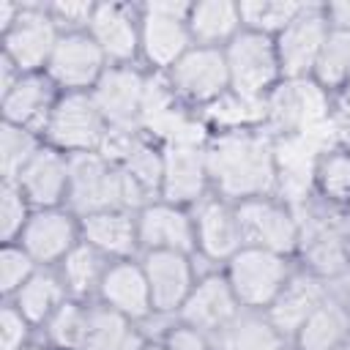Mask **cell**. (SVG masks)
<instances>
[{
	"mask_svg": "<svg viewBox=\"0 0 350 350\" xmlns=\"http://www.w3.org/2000/svg\"><path fill=\"white\" fill-rule=\"evenodd\" d=\"M211 191L230 202L276 194L273 137L265 129L211 134L208 145Z\"/></svg>",
	"mask_w": 350,
	"mask_h": 350,
	"instance_id": "cell-1",
	"label": "cell"
},
{
	"mask_svg": "<svg viewBox=\"0 0 350 350\" xmlns=\"http://www.w3.org/2000/svg\"><path fill=\"white\" fill-rule=\"evenodd\" d=\"M298 216V249L301 268L323 276L325 282L350 268V208L325 202L312 191L306 202L295 208Z\"/></svg>",
	"mask_w": 350,
	"mask_h": 350,
	"instance_id": "cell-2",
	"label": "cell"
},
{
	"mask_svg": "<svg viewBox=\"0 0 350 350\" xmlns=\"http://www.w3.org/2000/svg\"><path fill=\"white\" fill-rule=\"evenodd\" d=\"M150 200L145 191L131 180V175L104 159L101 153H77L68 156V208L77 216L126 208L139 211Z\"/></svg>",
	"mask_w": 350,
	"mask_h": 350,
	"instance_id": "cell-3",
	"label": "cell"
},
{
	"mask_svg": "<svg viewBox=\"0 0 350 350\" xmlns=\"http://www.w3.org/2000/svg\"><path fill=\"white\" fill-rule=\"evenodd\" d=\"M295 268H298V260L290 254H279V252H268L257 246H241L224 262L221 271L241 309L265 312L276 301V295L284 290Z\"/></svg>",
	"mask_w": 350,
	"mask_h": 350,
	"instance_id": "cell-4",
	"label": "cell"
},
{
	"mask_svg": "<svg viewBox=\"0 0 350 350\" xmlns=\"http://www.w3.org/2000/svg\"><path fill=\"white\" fill-rule=\"evenodd\" d=\"M139 8H142L139 66L145 71L164 74L194 46L189 25H186L191 14V3L150 0V3H139Z\"/></svg>",
	"mask_w": 350,
	"mask_h": 350,
	"instance_id": "cell-5",
	"label": "cell"
},
{
	"mask_svg": "<svg viewBox=\"0 0 350 350\" xmlns=\"http://www.w3.org/2000/svg\"><path fill=\"white\" fill-rule=\"evenodd\" d=\"M265 131L271 137H293L323 129L334 118V96L325 93L312 77L282 79L265 98Z\"/></svg>",
	"mask_w": 350,
	"mask_h": 350,
	"instance_id": "cell-6",
	"label": "cell"
},
{
	"mask_svg": "<svg viewBox=\"0 0 350 350\" xmlns=\"http://www.w3.org/2000/svg\"><path fill=\"white\" fill-rule=\"evenodd\" d=\"M227 71L230 90L246 98H268V93L282 82V66L276 41L271 36L241 30L227 46Z\"/></svg>",
	"mask_w": 350,
	"mask_h": 350,
	"instance_id": "cell-7",
	"label": "cell"
},
{
	"mask_svg": "<svg viewBox=\"0 0 350 350\" xmlns=\"http://www.w3.org/2000/svg\"><path fill=\"white\" fill-rule=\"evenodd\" d=\"M107 120L90 93H60L44 142L66 156L98 153L107 137Z\"/></svg>",
	"mask_w": 350,
	"mask_h": 350,
	"instance_id": "cell-8",
	"label": "cell"
},
{
	"mask_svg": "<svg viewBox=\"0 0 350 350\" xmlns=\"http://www.w3.org/2000/svg\"><path fill=\"white\" fill-rule=\"evenodd\" d=\"M235 211H238L243 246H257L295 257L301 230L293 205H287L276 194H265L235 202Z\"/></svg>",
	"mask_w": 350,
	"mask_h": 350,
	"instance_id": "cell-9",
	"label": "cell"
},
{
	"mask_svg": "<svg viewBox=\"0 0 350 350\" xmlns=\"http://www.w3.org/2000/svg\"><path fill=\"white\" fill-rule=\"evenodd\" d=\"M180 104L202 109L230 90V71L224 49L191 46L170 71H164Z\"/></svg>",
	"mask_w": 350,
	"mask_h": 350,
	"instance_id": "cell-10",
	"label": "cell"
},
{
	"mask_svg": "<svg viewBox=\"0 0 350 350\" xmlns=\"http://www.w3.org/2000/svg\"><path fill=\"white\" fill-rule=\"evenodd\" d=\"M328 33L331 25L325 16V3H304L287 27L273 38L282 79H309Z\"/></svg>",
	"mask_w": 350,
	"mask_h": 350,
	"instance_id": "cell-11",
	"label": "cell"
},
{
	"mask_svg": "<svg viewBox=\"0 0 350 350\" xmlns=\"http://www.w3.org/2000/svg\"><path fill=\"white\" fill-rule=\"evenodd\" d=\"M60 27L46 11V3H22L19 19L5 30L3 38V55L14 60V66L22 74H38L46 71V63L60 41Z\"/></svg>",
	"mask_w": 350,
	"mask_h": 350,
	"instance_id": "cell-12",
	"label": "cell"
},
{
	"mask_svg": "<svg viewBox=\"0 0 350 350\" xmlns=\"http://www.w3.org/2000/svg\"><path fill=\"white\" fill-rule=\"evenodd\" d=\"M107 68L109 60L104 57L93 36L85 30L60 36L44 74L57 85L60 93H90Z\"/></svg>",
	"mask_w": 350,
	"mask_h": 350,
	"instance_id": "cell-13",
	"label": "cell"
},
{
	"mask_svg": "<svg viewBox=\"0 0 350 350\" xmlns=\"http://www.w3.org/2000/svg\"><path fill=\"white\" fill-rule=\"evenodd\" d=\"M79 241H82L79 216L68 205H63V208H38V211H33V216L25 224L16 243L41 268H57L60 260Z\"/></svg>",
	"mask_w": 350,
	"mask_h": 350,
	"instance_id": "cell-14",
	"label": "cell"
},
{
	"mask_svg": "<svg viewBox=\"0 0 350 350\" xmlns=\"http://www.w3.org/2000/svg\"><path fill=\"white\" fill-rule=\"evenodd\" d=\"M241 312L243 309H241L224 271L216 268V271H208L197 279V284L191 287L189 298L183 301V306L178 312V323H183V325L205 334L208 339H213Z\"/></svg>",
	"mask_w": 350,
	"mask_h": 350,
	"instance_id": "cell-15",
	"label": "cell"
},
{
	"mask_svg": "<svg viewBox=\"0 0 350 350\" xmlns=\"http://www.w3.org/2000/svg\"><path fill=\"white\" fill-rule=\"evenodd\" d=\"M189 211L194 216V232H197V252L194 254L224 268V262L243 246L235 202L219 197L216 191H208Z\"/></svg>",
	"mask_w": 350,
	"mask_h": 350,
	"instance_id": "cell-16",
	"label": "cell"
},
{
	"mask_svg": "<svg viewBox=\"0 0 350 350\" xmlns=\"http://www.w3.org/2000/svg\"><path fill=\"white\" fill-rule=\"evenodd\" d=\"M148 71L142 66H109L90 90L109 129L139 131Z\"/></svg>",
	"mask_w": 350,
	"mask_h": 350,
	"instance_id": "cell-17",
	"label": "cell"
},
{
	"mask_svg": "<svg viewBox=\"0 0 350 350\" xmlns=\"http://www.w3.org/2000/svg\"><path fill=\"white\" fill-rule=\"evenodd\" d=\"M137 235H139V254L142 252H197V232L194 216L189 208L150 200L137 211Z\"/></svg>",
	"mask_w": 350,
	"mask_h": 350,
	"instance_id": "cell-18",
	"label": "cell"
},
{
	"mask_svg": "<svg viewBox=\"0 0 350 350\" xmlns=\"http://www.w3.org/2000/svg\"><path fill=\"white\" fill-rule=\"evenodd\" d=\"M139 3H96L88 33L109 66H139Z\"/></svg>",
	"mask_w": 350,
	"mask_h": 350,
	"instance_id": "cell-19",
	"label": "cell"
},
{
	"mask_svg": "<svg viewBox=\"0 0 350 350\" xmlns=\"http://www.w3.org/2000/svg\"><path fill=\"white\" fill-rule=\"evenodd\" d=\"M139 262H142L148 284H150V298H153L156 314L178 317L183 301L189 298L191 287L200 279L197 265H194V254H183V252H142Z\"/></svg>",
	"mask_w": 350,
	"mask_h": 350,
	"instance_id": "cell-20",
	"label": "cell"
},
{
	"mask_svg": "<svg viewBox=\"0 0 350 350\" xmlns=\"http://www.w3.org/2000/svg\"><path fill=\"white\" fill-rule=\"evenodd\" d=\"M96 301L137 325H142L148 317H153L156 309H153V298H150V284H148L139 257L112 260L101 279Z\"/></svg>",
	"mask_w": 350,
	"mask_h": 350,
	"instance_id": "cell-21",
	"label": "cell"
},
{
	"mask_svg": "<svg viewBox=\"0 0 350 350\" xmlns=\"http://www.w3.org/2000/svg\"><path fill=\"white\" fill-rule=\"evenodd\" d=\"M205 145H164L161 200L191 208L211 191Z\"/></svg>",
	"mask_w": 350,
	"mask_h": 350,
	"instance_id": "cell-22",
	"label": "cell"
},
{
	"mask_svg": "<svg viewBox=\"0 0 350 350\" xmlns=\"http://www.w3.org/2000/svg\"><path fill=\"white\" fill-rule=\"evenodd\" d=\"M57 98H60V90L44 71L22 74V79L5 96H0L3 123H14L44 137Z\"/></svg>",
	"mask_w": 350,
	"mask_h": 350,
	"instance_id": "cell-23",
	"label": "cell"
},
{
	"mask_svg": "<svg viewBox=\"0 0 350 350\" xmlns=\"http://www.w3.org/2000/svg\"><path fill=\"white\" fill-rule=\"evenodd\" d=\"M328 298V282L306 268H295V273L290 276V282L284 284V290L276 295V301L262 312L271 325L290 342L295 336V331L306 323V317Z\"/></svg>",
	"mask_w": 350,
	"mask_h": 350,
	"instance_id": "cell-24",
	"label": "cell"
},
{
	"mask_svg": "<svg viewBox=\"0 0 350 350\" xmlns=\"http://www.w3.org/2000/svg\"><path fill=\"white\" fill-rule=\"evenodd\" d=\"M14 183L22 189L33 211L63 208L68 202V156L44 142Z\"/></svg>",
	"mask_w": 350,
	"mask_h": 350,
	"instance_id": "cell-25",
	"label": "cell"
},
{
	"mask_svg": "<svg viewBox=\"0 0 350 350\" xmlns=\"http://www.w3.org/2000/svg\"><path fill=\"white\" fill-rule=\"evenodd\" d=\"M82 241L98 249L109 260H131L139 257V235H137V211L112 208L79 216Z\"/></svg>",
	"mask_w": 350,
	"mask_h": 350,
	"instance_id": "cell-26",
	"label": "cell"
},
{
	"mask_svg": "<svg viewBox=\"0 0 350 350\" xmlns=\"http://www.w3.org/2000/svg\"><path fill=\"white\" fill-rule=\"evenodd\" d=\"M186 25H189L194 46H211V49H224L243 30L241 8L232 0L191 3V14Z\"/></svg>",
	"mask_w": 350,
	"mask_h": 350,
	"instance_id": "cell-27",
	"label": "cell"
},
{
	"mask_svg": "<svg viewBox=\"0 0 350 350\" xmlns=\"http://www.w3.org/2000/svg\"><path fill=\"white\" fill-rule=\"evenodd\" d=\"M350 342V317L342 304L328 298L306 317V323L290 339V350H342Z\"/></svg>",
	"mask_w": 350,
	"mask_h": 350,
	"instance_id": "cell-28",
	"label": "cell"
},
{
	"mask_svg": "<svg viewBox=\"0 0 350 350\" xmlns=\"http://www.w3.org/2000/svg\"><path fill=\"white\" fill-rule=\"evenodd\" d=\"M66 298H71V295H68V290H66V284H63L57 268H38V271L19 287V293H16L14 298H8V301H11V304L36 325V331H38V328L57 312V306H60Z\"/></svg>",
	"mask_w": 350,
	"mask_h": 350,
	"instance_id": "cell-29",
	"label": "cell"
},
{
	"mask_svg": "<svg viewBox=\"0 0 350 350\" xmlns=\"http://www.w3.org/2000/svg\"><path fill=\"white\" fill-rule=\"evenodd\" d=\"M200 118L205 120L211 134H224V131H249V129H265V98H246L232 90L219 96L213 104L197 109Z\"/></svg>",
	"mask_w": 350,
	"mask_h": 350,
	"instance_id": "cell-30",
	"label": "cell"
},
{
	"mask_svg": "<svg viewBox=\"0 0 350 350\" xmlns=\"http://www.w3.org/2000/svg\"><path fill=\"white\" fill-rule=\"evenodd\" d=\"M213 350H290V342L271 325L262 312L243 309L224 331L211 339Z\"/></svg>",
	"mask_w": 350,
	"mask_h": 350,
	"instance_id": "cell-31",
	"label": "cell"
},
{
	"mask_svg": "<svg viewBox=\"0 0 350 350\" xmlns=\"http://www.w3.org/2000/svg\"><path fill=\"white\" fill-rule=\"evenodd\" d=\"M109 257H104L98 249H93L90 243L79 241L57 265V273L68 290L71 298H79V301H96L98 295V287H101V279L109 268Z\"/></svg>",
	"mask_w": 350,
	"mask_h": 350,
	"instance_id": "cell-32",
	"label": "cell"
},
{
	"mask_svg": "<svg viewBox=\"0 0 350 350\" xmlns=\"http://www.w3.org/2000/svg\"><path fill=\"white\" fill-rule=\"evenodd\" d=\"M145 342L148 339L137 323L126 320L98 301L90 304V328L82 350H139Z\"/></svg>",
	"mask_w": 350,
	"mask_h": 350,
	"instance_id": "cell-33",
	"label": "cell"
},
{
	"mask_svg": "<svg viewBox=\"0 0 350 350\" xmlns=\"http://www.w3.org/2000/svg\"><path fill=\"white\" fill-rule=\"evenodd\" d=\"M90 304L93 301L66 298L57 312L38 328V339L52 345L55 350H82L90 328Z\"/></svg>",
	"mask_w": 350,
	"mask_h": 350,
	"instance_id": "cell-34",
	"label": "cell"
},
{
	"mask_svg": "<svg viewBox=\"0 0 350 350\" xmlns=\"http://www.w3.org/2000/svg\"><path fill=\"white\" fill-rule=\"evenodd\" d=\"M118 164L131 175V180L145 191L148 200H159L161 175H164V145L161 142H156L139 131Z\"/></svg>",
	"mask_w": 350,
	"mask_h": 350,
	"instance_id": "cell-35",
	"label": "cell"
},
{
	"mask_svg": "<svg viewBox=\"0 0 350 350\" xmlns=\"http://www.w3.org/2000/svg\"><path fill=\"white\" fill-rule=\"evenodd\" d=\"M314 194L331 205L350 208V145H331L314 164Z\"/></svg>",
	"mask_w": 350,
	"mask_h": 350,
	"instance_id": "cell-36",
	"label": "cell"
},
{
	"mask_svg": "<svg viewBox=\"0 0 350 350\" xmlns=\"http://www.w3.org/2000/svg\"><path fill=\"white\" fill-rule=\"evenodd\" d=\"M312 79L331 96H339L342 90L350 88V33L347 30L331 27L320 49V57L314 63Z\"/></svg>",
	"mask_w": 350,
	"mask_h": 350,
	"instance_id": "cell-37",
	"label": "cell"
},
{
	"mask_svg": "<svg viewBox=\"0 0 350 350\" xmlns=\"http://www.w3.org/2000/svg\"><path fill=\"white\" fill-rule=\"evenodd\" d=\"M44 148V137L14 126L3 123L0 126V180H16L19 172L30 164V159Z\"/></svg>",
	"mask_w": 350,
	"mask_h": 350,
	"instance_id": "cell-38",
	"label": "cell"
},
{
	"mask_svg": "<svg viewBox=\"0 0 350 350\" xmlns=\"http://www.w3.org/2000/svg\"><path fill=\"white\" fill-rule=\"evenodd\" d=\"M304 3H293V0H241V22L243 30H254L262 36L276 38L287 22L301 11Z\"/></svg>",
	"mask_w": 350,
	"mask_h": 350,
	"instance_id": "cell-39",
	"label": "cell"
},
{
	"mask_svg": "<svg viewBox=\"0 0 350 350\" xmlns=\"http://www.w3.org/2000/svg\"><path fill=\"white\" fill-rule=\"evenodd\" d=\"M33 216V205L14 180H0V241L16 243L25 224Z\"/></svg>",
	"mask_w": 350,
	"mask_h": 350,
	"instance_id": "cell-40",
	"label": "cell"
},
{
	"mask_svg": "<svg viewBox=\"0 0 350 350\" xmlns=\"http://www.w3.org/2000/svg\"><path fill=\"white\" fill-rule=\"evenodd\" d=\"M41 265L19 246V243H3L0 246V298L8 301L19 293V287L38 271Z\"/></svg>",
	"mask_w": 350,
	"mask_h": 350,
	"instance_id": "cell-41",
	"label": "cell"
},
{
	"mask_svg": "<svg viewBox=\"0 0 350 350\" xmlns=\"http://www.w3.org/2000/svg\"><path fill=\"white\" fill-rule=\"evenodd\" d=\"M38 339L36 325L11 304H0V350H25Z\"/></svg>",
	"mask_w": 350,
	"mask_h": 350,
	"instance_id": "cell-42",
	"label": "cell"
},
{
	"mask_svg": "<svg viewBox=\"0 0 350 350\" xmlns=\"http://www.w3.org/2000/svg\"><path fill=\"white\" fill-rule=\"evenodd\" d=\"M46 11L55 19V25L60 27V33H85L90 27L96 3H90V0H55V3H46Z\"/></svg>",
	"mask_w": 350,
	"mask_h": 350,
	"instance_id": "cell-43",
	"label": "cell"
},
{
	"mask_svg": "<svg viewBox=\"0 0 350 350\" xmlns=\"http://www.w3.org/2000/svg\"><path fill=\"white\" fill-rule=\"evenodd\" d=\"M161 347L164 350H213V345H211V339L205 334H200V331H194V328H189L183 323H175L164 334Z\"/></svg>",
	"mask_w": 350,
	"mask_h": 350,
	"instance_id": "cell-44",
	"label": "cell"
},
{
	"mask_svg": "<svg viewBox=\"0 0 350 350\" xmlns=\"http://www.w3.org/2000/svg\"><path fill=\"white\" fill-rule=\"evenodd\" d=\"M325 16H328V25L334 30H347L350 33V0L325 3Z\"/></svg>",
	"mask_w": 350,
	"mask_h": 350,
	"instance_id": "cell-45",
	"label": "cell"
},
{
	"mask_svg": "<svg viewBox=\"0 0 350 350\" xmlns=\"http://www.w3.org/2000/svg\"><path fill=\"white\" fill-rule=\"evenodd\" d=\"M328 293L342 304V309H345L347 317H350V268H347L345 273L328 279Z\"/></svg>",
	"mask_w": 350,
	"mask_h": 350,
	"instance_id": "cell-46",
	"label": "cell"
},
{
	"mask_svg": "<svg viewBox=\"0 0 350 350\" xmlns=\"http://www.w3.org/2000/svg\"><path fill=\"white\" fill-rule=\"evenodd\" d=\"M19 79H22V71L14 66V60H8L5 55H0V96H5Z\"/></svg>",
	"mask_w": 350,
	"mask_h": 350,
	"instance_id": "cell-47",
	"label": "cell"
},
{
	"mask_svg": "<svg viewBox=\"0 0 350 350\" xmlns=\"http://www.w3.org/2000/svg\"><path fill=\"white\" fill-rule=\"evenodd\" d=\"M19 14H22V3H16V0H3L0 3V36L5 30H11V25L19 19Z\"/></svg>",
	"mask_w": 350,
	"mask_h": 350,
	"instance_id": "cell-48",
	"label": "cell"
},
{
	"mask_svg": "<svg viewBox=\"0 0 350 350\" xmlns=\"http://www.w3.org/2000/svg\"><path fill=\"white\" fill-rule=\"evenodd\" d=\"M25 350H55V347H52V345H46L44 339H36V342H33V345H27Z\"/></svg>",
	"mask_w": 350,
	"mask_h": 350,
	"instance_id": "cell-49",
	"label": "cell"
},
{
	"mask_svg": "<svg viewBox=\"0 0 350 350\" xmlns=\"http://www.w3.org/2000/svg\"><path fill=\"white\" fill-rule=\"evenodd\" d=\"M139 350H164V347H161V342H145Z\"/></svg>",
	"mask_w": 350,
	"mask_h": 350,
	"instance_id": "cell-50",
	"label": "cell"
},
{
	"mask_svg": "<svg viewBox=\"0 0 350 350\" xmlns=\"http://www.w3.org/2000/svg\"><path fill=\"white\" fill-rule=\"evenodd\" d=\"M342 350H350V342H347V345H345V347H342Z\"/></svg>",
	"mask_w": 350,
	"mask_h": 350,
	"instance_id": "cell-51",
	"label": "cell"
}]
</instances>
